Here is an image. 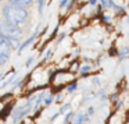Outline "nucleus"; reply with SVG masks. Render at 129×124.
<instances>
[{
    "label": "nucleus",
    "mask_w": 129,
    "mask_h": 124,
    "mask_svg": "<svg viewBox=\"0 0 129 124\" xmlns=\"http://www.w3.org/2000/svg\"><path fill=\"white\" fill-rule=\"evenodd\" d=\"M2 11H3L4 21L7 24H10V25L18 27V28L22 24H25V21L29 17V13L26 9H22V7H18V6H13V4H4Z\"/></svg>",
    "instance_id": "f257e3e1"
},
{
    "label": "nucleus",
    "mask_w": 129,
    "mask_h": 124,
    "mask_svg": "<svg viewBox=\"0 0 129 124\" xmlns=\"http://www.w3.org/2000/svg\"><path fill=\"white\" fill-rule=\"evenodd\" d=\"M0 34L4 35V36L9 38V39H11V38L18 39L20 35H21V28L10 25V24H7V23H3V24H0Z\"/></svg>",
    "instance_id": "f03ea898"
},
{
    "label": "nucleus",
    "mask_w": 129,
    "mask_h": 124,
    "mask_svg": "<svg viewBox=\"0 0 129 124\" xmlns=\"http://www.w3.org/2000/svg\"><path fill=\"white\" fill-rule=\"evenodd\" d=\"M38 31H39V27H38V28H36V31L34 32V35H31V36H29L28 39L25 40V42H22V45H20V49H18V52H20V53H21V52H22V50H24V49H25V48H26V46H29V45H31V43L34 42L35 39H36Z\"/></svg>",
    "instance_id": "7ed1b4c3"
},
{
    "label": "nucleus",
    "mask_w": 129,
    "mask_h": 124,
    "mask_svg": "<svg viewBox=\"0 0 129 124\" xmlns=\"http://www.w3.org/2000/svg\"><path fill=\"white\" fill-rule=\"evenodd\" d=\"M9 60V49H3V50H0V64L4 66Z\"/></svg>",
    "instance_id": "20e7f679"
},
{
    "label": "nucleus",
    "mask_w": 129,
    "mask_h": 124,
    "mask_svg": "<svg viewBox=\"0 0 129 124\" xmlns=\"http://www.w3.org/2000/svg\"><path fill=\"white\" fill-rule=\"evenodd\" d=\"M0 48L10 49V39L6 38L4 35H2V34H0Z\"/></svg>",
    "instance_id": "39448f33"
},
{
    "label": "nucleus",
    "mask_w": 129,
    "mask_h": 124,
    "mask_svg": "<svg viewBox=\"0 0 129 124\" xmlns=\"http://www.w3.org/2000/svg\"><path fill=\"white\" fill-rule=\"evenodd\" d=\"M82 123H85V114L83 113H78V114L74 116L72 124H82Z\"/></svg>",
    "instance_id": "423d86ee"
},
{
    "label": "nucleus",
    "mask_w": 129,
    "mask_h": 124,
    "mask_svg": "<svg viewBox=\"0 0 129 124\" xmlns=\"http://www.w3.org/2000/svg\"><path fill=\"white\" fill-rule=\"evenodd\" d=\"M129 54V46H126V48L121 49L119 52H118V57H119V60L122 61V60H125V57Z\"/></svg>",
    "instance_id": "0eeeda50"
},
{
    "label": "nucleus",
    "mask_w": 129,
    "mask_h": 124,
    "mask_svg": "<svg viewBox=\"0 0 129 124\" xmlns=\"http://www.w3.org/2000/svg\"><path fill=\"white\" fill-rule=\"evenodd\" d=\"M11 109H13V105H7V106L4 107V109L2 110V112H0V114H2L0 117H2V118H6L7 116H9V113L11 114Z\"/></svg>",
    "instance_id": "6e6552de"
},
{
    "label": "nucleus",
    "mask_w": 129,
    "mask_h": 124,
    "mask_svg": "<svg viewBox=\"0 0 129 124\" xmlns=\"http://www.w3.org/2000/svg\"><path fill=\"white\" fill-rule=\"evenodd\" d=\"M90 68H92V67H90V66H87V64L86 66H82V67L79 68V74H81L82 77H87L90 74Z\"/></svg>",
    "instance_id": "1a4fd4ad"
},
{
    "label": "nucleus",
    "mask_w": 129,
    "mask_h": 124,
    "mask_svg": "<svg viewBox=\"0 0 129 124\" xmlns=\"http://www.w3.org/2000/svg\"><path fill=\"white\" fill-rule=\"evenodd\" d=\"M119 93H121V92H118V91H115V92H112L111 95L108 96V100L111 102V103H117V102L119 100V99H118V98H119Z\"/></svg>",
    "instance_id": "9d476101"
},
{
    "label": "nucleus",
    "mask_w": 129,
    "mask_h": 124,
    "mask_svg": "<svg viewBox=\"0 0 129 124\" xmlns=\"http://www.w3.org/2000/svg\"><path fill=\"white\" fill-rule=\"evenodd\" d=\"M76 88H78V82H76V79H74V81L67 87V92L68 93H72V92H75V91H76Z\"/></svg>",
    "instance_id": "9b49d317"
},
{
    "label": "nucleus",
    "mask_w": 129,
    "mask_h": 124,
    "mask_svg": "<svg viewBox=\"0 0 129 124\" xmlns=\"http://www.w3.org/2000/svg\"><path fill=\"white\" fill-rule=\"evenodd\" d=\"M10 49H11V50L20 49V42H18V39H15V38H11V39H10Z\"/></svg>",
    "instance_id": "f8f14e48"
},
{
    "label": "nucleus",
    "mask_w": 129,
    "mask_h": 124,
    "mask_svg": "<svg viewBox=\"0 0 129 124\" xmlns=\"http://www.w3.org/2000/svg\"><path fill=\"white\" fill-rule=\"evenodd\" d=\"M74 116H75V114H74L72 112H67V113H65V116H64V121H62V124H68Z\"/></svg>",
    "instance_id": "ddd939ff"
},
{
    "label": "nucleus",
    "mask_w": 129,
    "mask_h": 124,
    "mask_svg": "<svg viewBox=\"0 0 129 124\" xmlns=\"http://www.w3.org/2000/svg\"><path fill=\"white\" fill-rule=\"evenodd\" d=\"M70 109H71V103H65V105H62V106L60 107L58 113H60V114H64V113H65V112H68Z\"/></svg>",
    "instance_id": "4468645a"
},
{
    "label": "nucleus",
    "mask_w": 129,
    "mask_h": 124,
    "mask_svg": "<svg viewBox=\"0 0 129 124\" xmlns=\"http://www.w3.org/2000/svg\"><path fill=\"white\" fill-rule=\"evenodd\" d=\"M118 52H119V50H118V49L115 48L114 45H112L111 48H110V50H108V56H111V57H114V56H118Z\"/></svg>",
    "instance_id": "2eb2a0df"
},
{
    "label": "nucleus",
    "mask_w": 129,
    "mask_h": 124,
    "mask_svg": "<svg viewBox=\"0 0 129 124\" xmlns=\"http://www.w3.org/2000/svg\"><path fill=\"white\" fill-rule=\"evenodd\" d=\"M43 7H45V0H38V11L39 14H43Z\"/></svg>",
    "instance_id": "dca6fc26"
},
{
    "label": "nucleus",
    "mask_w": 129,
    "mask_h": 124,
    "mask_svg": "<svg viewBox=\"0 0 129 124\" xmlns=\"http://www.w3.org/2000/svg\"><path fill=\"white\" fill-rule=\"evenodd\" d=\"M53 102H54V98H53V95H50V96H46L45 100H43V103H45V106H50Z\"/></svg>",
    "instance_id": "f3484780"
},
{
    "label": "nucleus",
    "mask_w": 129,
    "mask_h": 124,
    "mask_svg": "<svg viewBox=\"0 0 129 124\" xmlns=\"http://www.w3.org/2000/svg\"><path fill=\"white\" fill-rule=\"evenodd\" d=\"M99 3H100V7H101L103 10L110 9V3H108V0H99Z\"/></svg>",
    "instance_id": "a211bd4d"
},
{
    "label": "nucleus",
    "mask_w": 129,
    "mask_h": 124,
    "mask_svg": "<svg viewBox=\"0 0 129 124\" xmlns=\"http://www.w3.org/2000/svg\"><path fill=\"white\" fill-rule=\"evenodd\" d=\"M122 106H123V100H118L117 103H114V109H112V110L117 113L118 110H121V107H122Z\"/></svg>",
    "instance_id": "6ab92c4d"
},
{
    "label": "nucleus",
    "mask_w": 129,
    "mask_h": 124,
    "mask_svg": "<svg viewBox=\"0 0 129 124\" xmlns=\"http://www.w3.org/2000/svg\"><path fill=\"white\" fill-rule=\"evenodd\" d=\"M97 95H99V98H100V100H101V102H104V100L107 99V93L104 92L103 89H100V91H99V93H97Z\"/></svg>",
    "instance_id": "aec40b11"
},
{
    "label": "nucleus",
    "mask_w": 129,
    "mask_h": 124,
    "mask_svg": "<svg viewBox=\"0 0 129 124\" xmlns=\"http://www.w3.org/2000/svg\"><path fill=\"white\" fill-rule=\"evenodd\" d=\"M100 21H101L103 24H106V25H108V23H110V17H108V15H106V14H103V15L100 17Z\"/></svg>",
    "instance_id": "412c9836"
},
{
    "label": "nucleus",
    "mask_w": 129,
    "mask_h": 124,
    "mask_svg": "<svg viewBox=\"0 0 129 124\" xmlns=\"http://www.w3.org/2000/svg\"><path fill=\"white\" fill-rule=\"evenodd\" d=\"M70 4V0H60V9H64Z\"/></svg>",
    "instance_id": "4be33fe9"
},
{
    "label": "nucleus",
    "mask_w": 129,
    "mask_h": 124,
    "mask_svg": "<svg viewBox=\"0 0 129 124\" xmlns=\"http://www.w3.org/2000/svg\"><path fill=\"white\" fill-rule=\"evenodd\" d=\"M114 114H115V112L112 110V112L108 114V117H107V120H106V123H104V124H110V123H111V120H112V117H114Z\"/></svg>",
    "instance_id": "5701e85b"
},
{
    "label": "nucleus",
    "mask_w": 129,
    "mask_h": 124,
    "mask_svg": "<svg viewBox=\"0 0 129 124\" xmlns=\"http://www.w3.org/2000/svg\"><path fill=\"white\" fill-rule=\"evenodd\" d=\"M93 113H94V107L90 106L89 109H87V114H89V116H93Z\"/></svg>",
    "instance_id": "b1692460"
},
{
    "label": "nucleus",
    "mask_w": 129,
    "mask_h": 124,
    "mask_svg": "<svg viewBox=\"0 0 129 124\" xmlns=\"http://www.w3.org/2000/svg\"><path fill=\"white\" fill-rule=\"evenodd\" d=\"M61 100H62V95H61V93H58V95L56 96V103H60Z\"/></svg>",
    "instance_id": "393cba45"
},
{
    "label": "nucleus",
    "mask_w": 129,
    "mask_h": 124,
    "mask_svg": "<svg viewBox=\"0 0 129 124\" xmlns=\"http://www.w3.org/2000/svg\"><path fill=\"white\" fill-rule=\"evenodd\" d=\"M97 3H99V0H89L90 6H97Z\"/></svg>",
    "instance_id": "a878e982"
},
{
    "label": "nucleus",
    "mask_w": 129,
    "mask_h": 124,
    "mask_svg": "<svg viewBox=\"0 0 129 124\" xmlns=\"http://www.w3.org/2000/svg\"><path fill=\"white\" fill-rule=\"evenodd\" d=\"M58 116H61V114H60V113H58V112H57V113H56V114H53V116H51V118H50V121H54V120H56V118H57V117H58Z\"/></svg>",
    "instance_id": "bb28decb"
},
{
    "label": "nucleus",
    "mask_w": 129,
    "mask_h": 124,
    "mask_svg": "<svg viewBox=\"0 0 129 124\" xmlns=\"http://www.w3.org/2000/svg\"><path fill=\"white\" fill-rule=\"evenodd\" d=\"M32 61H34V57H29V59L26 60V67H29V66L32 64Z\"/></svg>",
    "instance_id": "cd10ccee"
},
{
    "label": "nucleus",
    "mask_w": 129,
    "mask_h": 124,
    "mask_svg": "<svg viewBox=\"0 0 129 124\" xmlns=\"http://www.w3.org/2000/svg\"><path fill=\"white\" fill-rule=\"evenodd\" d=\"M50 54H51V50H47V52H46V54H45V60H47L49 57H50Z\"/></svg>",
    "instance_id": "c85d7f7f"
},
{
    "label": "nucleus",
    "mask_w": 129,
    "mask_h": 124,
    "mask_svg": "<svg viewBox=\"0 0 129 124\" xmlns=\"http://www.w3.org/2000/svg\"><path fill=\"white\" fill-rule=\"evenodd\" d=\"M64 38H65V34H64V32H62V34H61V35H60V38H58V40H57V42H58V43H60V42H61V40H62V39H64Z\"/></svg>",
    "instance_id": "c756f323"
},
{
    "label": "nucleus",
    "mask_w": 129,
    "mask_h": 124,
    "mask_svg": "<svg viewBox=\"0 0 129 124\" xmlns=\"http://www.w3.org/2000/svg\"><path fill=\"white\" fill-rule=\"evenodd\" d=\"M93 82H94L96 85H100V79L99 78H93Z\"/></svg>",
    "instance_id": "7c9ffc66"
},
{
    "label": "nucleus",
    "mask_w": 129,
    "mask_h": 124,
    "mask_svg": "<svg viewBox=\"0 0 129 124\" xmlns=\"http://www.w3.org/2000/svg\"><path fill=\"white\" fill-rule=\"evenodd\" d=\"M125 124H129V121H128V120H126V121H125Z\"/></svg>",
    "instance_id": "2f4dec72"
},
{
    "label": "nucleus",
    "mask_w": 129,
    "mask_h": 124,
    "mask_svg": "<svg viewBox=\"0 0 129 124\" xmlns=\"http://www.w3.org/2000/svg\"><path fill=\"white\" fill-rule=\"evenodd\" d=\"M128 23H129V15H128Z\"/></svg>",
    "instance_id": "473e14b6"
},
{
    "label": "nucleus",
    "mask_w": 129,
    "mask_h": 124,
    "mask_svg": "<svg viewBox=\"0 0 129 124\" xmlns=\"http://www.w3.org/2000/svg\"><path fill=\"white\" fill-rule=\"evenodd\" d=\"M128 3H129V0H128Z\"/></svg>",
    "instance_id": "72a5a7b5"
},
{
    "label": "nucleus",
    "mask_w": 129,
    "mask_h": 124,
    "mask_svg": "<svg viewBox=\"0 0 129 124\" xmlns=\"http://www.w3.org/2000/svg\"><path fill=\"white\" fill-rule=\"evenodd\" d=\"M0 2H2V0H0Z\"/></svg>",
    "instance_id": "f704fd0d"
},
{
    "label": "nucleus",
    "mask_w": 129,
    "mask_h": 124,
    "mask_svg": "<svg viewBox=\"0 0 129 124\" xmlns=\"http://www.w3.org/2000/svg\"><path fill=\"white\" fill-rule=\"evenodd\" d=\"M0 66H2V64H0Z\"/></svg>",
    "instance_id": "c9c22d12"
}]
</instances>
